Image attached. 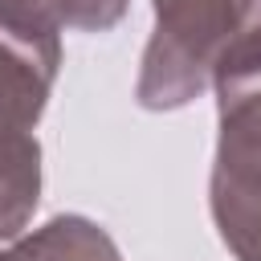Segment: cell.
<instances>
[{
  "label": "cell",
  "mask_w": 261,
  "mask_h": 261,
  "mask_svg": "<svg viewBox=\"0 0 261 261\" xmlns=\"http://www.w3.org/2000/svg\"><path fill=\"white\" fill-rule=\"evenodd\" d=\"M126 0H0V16L33 33H102L122 16Z\"/></svg>",
  "instance_id": "obj_6"
},
{
  "label": "cell",
  "mask_w": 261,
  "mask_h": 261,
  "mask_svg": "<svg viewBox=\"0 0 261 261\" xmlns=\"http://www.w3.org/2000/svg\"><path fill=\"white\" fill-rule=\"evenodd\" d=\"M220 147L212 167V216L241 261H261V41L216 73Z\"/></svg>",
  "instance_id": "obj_2"
},
{
  "label": "cell",
  "mask_w": 261,
  "mask_h": 261,
  "mask_svg": "<svg viewBox=\"0 0 261 261\" xmlns=\"http://www.w3.org/2000/svg\"><path fill=\"white\" fill-rule=\"evenodd\" d=\"M0 261H118V249L94 220L57 216L16 249L0 253Z\"/></svg>",
  "instance_id": "obj_5"
},
{
  "label": "cell",
  "mask_w": 261,
  "mask_h": 261,
  "mask_svg": "<svg viewBox=\"0 0 261 261\" xmlns=\"http://www.w3.org/2000/svg\"><path fill=\"white\" fill-rule=\"evenodd\" d=\"M41 192V147L33 130H8L0 135V241L16 237Z\"/></svg>",
  "instance_id": "obj_4"
},
{
  "label": "cell",
  "mask_w": 261,
  "mask_h": 261,
  "mask_svg": "<svg viewBox=\"0 0 261 261\" xmlns=\"http://www.w3.org/2000/svg\"><path fill=\"white\" fill-rule=\"evenodd\" d=\"M261 41V0H155L139 102L171 110L204 94L220 65Z\"/></svg>",
  "instance_id": "obj_1"
},
{
  "label": "cell",
  "mask_w": 261,
  "mask_h": 261,
  "mask_svg": "<svg viewBox=\"0 0 261 261\" xmlns=\"http://www.w3.org/2000/svg\"><path fill=\"white\" fill-rule=\"evenodd\" d=\"M57 33H33L0 16V135L33 130L57 77Z\"/></svg>",
  "instance_id": "obj_3"
}]
</instances>
